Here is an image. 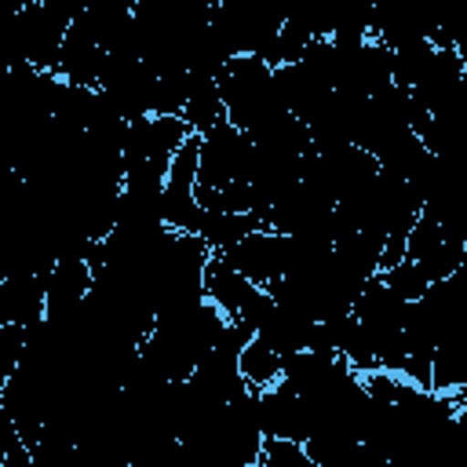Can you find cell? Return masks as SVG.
<instances>
[{"label": "cell", "instance_id": "6", "mask_svg": "<svg viewBox=\"0 0 467 467\" xmlns=\"http://www.w3.org/2000/svg\"><path fill=\"white\" fill-rule=\"evenodd\" d=\"M44 314H47V277L44 274L0 277V325H33Z\"/></svg>", "mask_w": 467, "mask_h": 467}, {"label": "cell", "instance_id": "20", "mask_svg": "<svg viewBox=\"0 0 467 467\" xmlns=\"http://www.w3.org/2000/svg\"><path fill=\"white\" fill-rule=\"evenodd\" d=\"M383 281H387L405 303H416V299L427 292V285H431L416 259H401V263H394L390 270H383Z\"/></svg>", "mask_w": 467, "mask_h": 467}, {"label": "cell", "instance_id": "8", "mask_svg": "<svg viewBox=\"0 0 467 467\" xmlns=\"http://www.w3.org/2000/svg\"><path fill=\"white\" fill-rule=\"evenodd\" d=\"M263 285H255L248 274H241L230 259H226V252H215L212 259H208V270H204V296L226 314V317H237L241 310H244V303L259 292Z\"/></svg>", "mask_w": 467, "mask_h": 467}, {"label": "cell", "instance_id": "2", "mask_svg": "<svg viewBox=\"0 0 467 467\" xmlns=\"http://www.w3.org/2000/svg\"><path fill=\"white\" fill-rule=\"evenodd\" d=\"M69 22L73 18H66L62 11H55L40 0H29L26 7H18L11 15L7 33H4V69L18 66V62H29L36 69L58 73Z\"/></svg>", "mask_w": 467, "mask_h": 467}, {"label": "cell", "instance_id": "13", "mask_svg": "<svg viewBox=\"0 0 467 467\" xmlns=\"http://www.w3.org/2000/svg\"><path fill=\"white\" fill-rule=\"evenodd\" d=\"M182 117H186V124H190L197 135H204V131H212L215 124L230 120L215 77H208V73H190V99H186Z\"/></svg>", "mask_w": 467, "mask_h": 467}, {"label": "cell", "instance_id": "18", "mask_svg": "<svg viewBox=\"0 0 467 467\" xmlns=\"http://www.w3.org/2000/svg\"><path fill=\"white\" fill-rule=\"evenodd\" d=\"M467 259V244H460V241H438L427 255H420L416 263H420V270L427 274V281H441V277H449L460 263Z\"/></svg>", "mask_w": 467, "mask_h": 467}, {"label": "cell", "instance_id": "9", "mask_svg": "<svg viewBox=\"0 0 467 467\" xmlns=\"http://www.w3.org/2000/svg\"><path fill=\"white\" fill-rule=\"evenodd\" d=\"M102 62H106V47L95 40V33H91L80 18H73V22H69V33H66L58 77H66V80H73V84H91V88H99Z\"/></svg>", "mask_w": 467, "mask_h": 467}, {"label": "cell", "instance_id": "19", "mask_svg": "<svg viewBox=\"0 0 467 467\" xmlns=\"http://www.w3.org/2000/svg\"><path fill=\"white\" fill-rule=\"evenodd\" d=\"M186 99H190V69L157 77V91H153V113H179V117H182Z\"/></svg>", "mask_w": 467, "mask_h": 467}, {"label": "cell", "instance_id": "3", "mask_svg": "<svg viewBox=\"0 0 467 467\" xmlns=\"http://www.w3.org/2000/svg\"><path fill=\"white\" fill-rule=\"evenodd\" d=\"M252 179V135L237 128L234 120L215 124L201 135V171L197 186L226 190Z\"/></svg>", "mask_w": 467, "mask_h": 467}, {"label": "cell", "instance_id": "4", "mask_svg": "<svg viewBox=\"0 0 467 467\" xmlns=\"http://www.w3.org/2000/svg\"><path fill=\"white\" fill-rule=\"evenodd\" d=\"M226 259L241 274H248L255 285L270 288L285 274V266H288V234H281L274 226H259V230L244 234L237 244H230Z\"/></svg>", "mask_w": 467, "mask_h": 467}, {"label": "cell", "instance_id": "14", "mask_svg": "<svg viewBox=\"0 0 467 467\" xmlns=\"http://www.w3.org/2000/svg\"><path fill=\"white\" fill-rule=\"evenodd\" d=\"M259 226H266L259 212H208V208H201L193 234H201L215 252H226L230 244H237L244 234H252Z\"/></svg>", "mask_w": 467, "mask_h": 467}, {"label": "cell", "instance_id": "7", "mask_svg": "<svg viewBox=\"0 0 467 467\" xmlns=\"http://www.w3.org/2000/svg\"><path fill=\"white\" fill-rule=\"evenodd\" d=\"M274 84L281 95V106L299 117L303 124H310L317 117V109L325 106V99L332 95V88H325L310 69H303V62H288L274 69Z\"/></svg>", "mask_w": 467, "mask_h": 467}, {"label": "cell", "instance_id": "12", "mask_svg": "<svg viewBox=\"0 0 467 467\" xmlns=\"http://www.w3.org/2000/svg\"><path fill=\"white\" fill-rule=\"evenodd\" d=\"M332 252L343 259V266H350L358 277H376L379 274V259H383V234L372 226H354V230H339L332 241Z\"/></svg>", "mask_w": 467, "mask_h": 467}, {"label": "cell", "instance_id": "1", "mask_svg": "<svg viewBox=\"0 0 467 467\" xmlns=\"http://www.w3.org/2000/svg\"><path fill=\"white\" fill-rule=\"evenodd\" d=\"M215 80L226 102V117L244 131L259 128L263 120L285 109L274 84V66L263 55H234Z\"/></svg>", "mask_w": 467, "mask_h": 467}, {"label": "cell", "instance_id": "15", "mask_svg": "<svg viewBox=\"0 0 467 467\" xmlns=\"http://www.w3.org/2000/svg\"><path fill=\"white\" fill-rule=\"evenodd\" d=\"M281 372H285V358L266 347L259 336L248 339V347L241 350V376L252 390H270L281 383Z\"/></svg>", "mask_w": 467, "mask_h": 467}, {"label": "cell", "instance_id": "5", "mask_svg": "<svg viewBox=\"0 0 467 467\" xmlns=\"http://www.w3.org/2000/svg\"><path fill=\"white\" fill-rule=\"evenodd\" d=\"M91 285H95V270L88 259H58L47 274V317L55 321L73 317L84 306Z\"/></svg>", "mask_w": 467, "mask_h": 467}, {"label": "cell", "instance_id": "16", "mask_svg": "<svg viewBox=\"0 0 467 467\" xmlns=\"http://www.w3.org/2000/svg\"><path fill=\"white\" fill-rule=\"evenodd\" d=\"M434 47L438 44H431V40H409V44L390 47L394 51V80L405 88H416L420 77L427 73L431 58H434Z\"/></svg>", "mask_w": 467, "mask_h": 467}, {"label": "cell", "instance_id": "10", "mask_svg": "<svg viewBox=\"0 0 467 467\" xmlns=\"http://www.w3.org/2000/svg\"><path fill=\"white\" fill-rule=\"evenodd\" d=\"M467 383V306L456 314V321L445 328V336L434 347V390L452 394Z\"/></svg>", "mask_w": 467, "mask_h": 467}, {"label": "cell", "instance_id": "17", "mask_svg": "<svg viewBox=\"0 0 467 467\" xmlns=\"http://www.w3.org/2000/svg\"><path fill=\"white\" fill-rule=\"evenodd\" d=\"M259 467H317L303 441L296 438H263Z\"/></svg>", "mask_w": 467, "mask_h": 467}, {"label": "cell", "instance_id": "11", "mask_svg": "<svg viewBox=\"0 0 467 467\" xmlns=\"http://www.w3.org/2000/svg\"><path fill=\"white\" fill-rule=\"evenodd\" d=\"M314 317H306V314H299V310H292V306H274V314L259 325V339L266 343V347H274L281 358H288V354H296V350H306L310 347V336H314Z\"/></svg>", "mask_w": 467, "mask_h": 467}, {"label": "cell", "instance_id": "21", "mask_svg": "<svg viewBox=\"0 0 467 467\" xmlns=\"http://www.w3.org/2000/svg\"><path fill=\"white\" fill-rule=\"evenodd\" d=\"M441 241V223L431 215V212H420L416 226L409 230V244H405V259H420L427 255L434 244Z\"/></svg>", "mask_w": 467, "mask_h": 467}]
</instances>
